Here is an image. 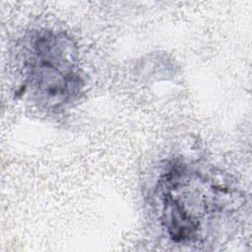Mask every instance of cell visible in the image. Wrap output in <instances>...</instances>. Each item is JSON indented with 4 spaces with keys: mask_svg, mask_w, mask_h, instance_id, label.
I'll list each match as a JSON object with an SVG mask.
<instances>
[{
    "mask_svg": "<svg viewBox=\"0 0 252 252\" xmlns=\"http://www.w3.org/2000/svg\"><path fill=\"white\" fill-rule=\"evenodd\" d=\"M161 222L177 243H197L243 203L227 178L175 164L159 181Z\"/></svg>",
    "mask_w": 252,
    "mask_h": 252,
    "instance_id": "6da1fadb",
    "label": "cell"
},
{
    "mask_svg": "<svg viewBox=\"0 0 252 252\" xmlns=\"http://www.w3.org/2000/svg\"><path fill=\"white\" fill-rule=\"evenodd\" d=\"M27 73L34 99L49 110L70 105L84 88L75 45L62 32H41L33 37Z\"/></svg>",
    "mask_w": 252,
    "mask_h": 252,
    "instance_id": "7a4b0ae2",
    "label": "cell"
}]
</instances>
